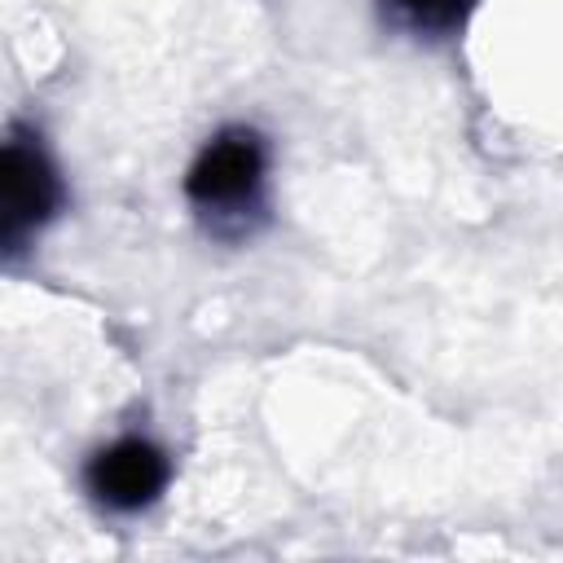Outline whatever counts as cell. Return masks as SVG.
Instances as JSON below:
<instances>
[{
    "label": "cell",
    "instance_id": "1",
    "mask_svg": "<svg viewBox=\"0 0 563 563\" xmlns=\"http://www.w3.org/2000/svg\"><path fill=\"white\" fill-rule=\"evenodd\" d=\"M62 176L40 136L0 141V260L22 255L40 229L62 211Z\"/></svg>",
    "mask_w": 563,
    "mask_h": 563
},
{
    "label": "cell",
    "instance_id": "2",
    "mask_svg": "<svg viewBox=\"0 0 563 563\" xmlns=\"http://www.w3.org/2000/svg\"><path fill=\"white\" fill-rule=\"evenodd\" d=\"M264 172H268V150L260 141V132L251 128H224L220 136H211L189 176H185V194L198 211L211 216H238L242 207L260 202L264 189Z\"/></svg>",
    "mask_w": 563,
    "mask_h": 563
},
{
    "label": "cell",
    "instance_id": "3",
    "mask_svg": "<svg viewBox=\"0 0 563 563\" xmlns=\"http://www.w3.org/2000/svg\"><path fill=\"white\" fill-rule=\"evenodd\" d=\"M167 475H172L167 453L141 435H128V440H114L110 449L92 453L84 484L110 510H141L163 493Z\"/></svg>",
    "mask_w": 563,
    "mask_h": 563
},
{
    "label": "cell",
    "instance_id": "4",
    "mask_svg": "<svg viewBox=\"0 0 563 563\" xmlns=\"http://www.w3.org/2000/svg\"><path fill=\"white\" fill-rule=\"evenodd\" d=\"M391 13L418 35H449L466 22L475 0H387Z\"/></svg>",
    "mask_w": 563,
    "mask_h": 563
}]
</instances>
